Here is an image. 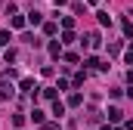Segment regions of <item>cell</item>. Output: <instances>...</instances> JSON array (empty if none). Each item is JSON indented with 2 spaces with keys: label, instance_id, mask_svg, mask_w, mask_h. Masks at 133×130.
Returning <instances> with one entry per match:
<instances>
[{
  "label": "cell",
  "instance_id": "cell-1",
  "mask_svg": "<svg viewBox=\"0 0 133 130\" xmlns=\"http://www.w3.org/2000/svg\"><path fill=\"white\" fill-rule=\"evenodd\" d=\"M84 65H87V68H96V71H108V62H102L99 56H87Z\"/></svg>",
  "mask_w": 133,
  "mask_h": 130
},
{
  "label": "cell",
  "instance_id": "cell-2",
  "mask_svg": "<svg viewBox=\"0 0 133 130\" xmlns=\"http://www.w3.org/2000/svg\"><path fill=\"white\" fill-rule=\"evenodd\" d=\"M99 43H102V37H99L96 31H93V34H87V40H81V47H84V50H96Z\"/></svg>",
  "mask_w": 133,
  "mask_h": 130
},
{
  "label": "cell",
  "instance_id": "cell-3",
  "mask_svg": "<svg viewBox=\"0 0 133 130\" xmlns=\"http://www.w3.org/2000/svg\"><path fill=\"white\" fill-rule=\"evenodd\" d=\"M16 96V87L12 84H6V81H0V102H6V99Z\"/></svg>",
  "mask_w": 133,
  "mask_h": 130
},
{
  "label": "cell",
  "instance_id": "cell-4",
  "mask_svg": "<svg viewBox=\"0 0 133 130\" xmlns=\"http://www.w3.org/2000/svg\"><path fill=\"white\" fill-rule=\"evenodd\" d=\"M19 90H22V93H34V90H37L34 77H22V81H19Z\"/></svg>",
  "mask_w": 133,
  "mask_h": 130
},
{
  "label": "cell",
  "instance_id": "cell-5",
  "mask_svg": "<svg viewBox=\"0 0 133 130\" xmlns=\"http://www.w3.org/2000/svg\"><path fill=\"white\" fill-rule=\"evenodd\" d=\"M50 56L53 59H62L65 53H62V40H50Z\"/></svg>",
  "mask_w": 133,
  "mask_h": 130
},
{
  "label": "cell",
  "instance_id": "cell-6",
  "mask_svg": "<svg viewBox=\"0 0 133 130\" xmlns=\"http://www.w3.org/2000/svg\"><path fill=\"white\" fill-rule=\"evenodd\" d=\"M31 121L43 127V124H46V112H40V108H34V112H31Z\"/></svg>",
  "mask_w": 133,
  "mask_h": 130
},
{
  "label": "cell",
  "instance_id": "cell-7",
  "mask_svg": "<svg viewBox=\"0 0 133 130\" xmlns=\"http://www.w3.org/2000/svg\"><path fill=\"white\" fill-rule=\"evenodd\" d=\"M40 22H43V16H40L37 9H31V12H28V25H40Z\"/></svg>",
  "mask_w": 133,
  "mask_h": 130
},
{
  "label": "cell",
  "instance_id": "cell-8",
  "mask_svg": "<svg viewBox=\"0 0 133 130\" xmlns=\"http://www.w3.org/2000/svg\"><path fill=\"white\" fill-rule=\"evenodd\" d=\"M81 102H84V96H81V93H71V96H68V102H65V105H71V108H77Z\"/></svg>",
  "mask_w": 133,
  "mask_h": 130
},
{
  "label": "cell",
  "instance_id": "cell-9",
  "mask_svg": "<svg viewBox=\"0 0 133 130\" xmlns=\"http://www.w3.org/2000/svg\"><path fill=\"white\" fill-rule=\"evenodd\" d=\"M28 25V16H12V28H25Z\"/></svg>",
  "mask_w": 133,
  "mask_h": 130
},
{
  "label": "cell",
  "instance_id": "cell-10",
  "mask_svg": "<svg viewBox=\"0 0 133 130\" xmlns=\"http://www.w3.org/2000/svg\"><path fill=\"white\" fill-rule=\"evenodd\" d=\"M53 115H56V118H62V115H65V102H59V99H56V102H53Z\"/></svg>",
  "mask_w": 133,
  "mask_h": 130
},
{
  "label": "cell",
  "instance_id": "cell-11",
  "mask_svg": "<svg viewBox=\"0 0 133 130\" xmlns=\"http://www.w3.org/2000/svg\"><path fill=\"white\" fill-rule=\"evenodd\" d=\"M121 118H124V112H121V108H108V121H115V124H118Z\"/></svg>",
  "mask_w": 133,
  "mask_h": 130
},
{
  "label": "cell",
  "instance_id": "cell-12",
  "mask_svg": "<svg viewBox=\"0 0 133 130\" xmlns=\"http://www.w3.org/2000/svg\"><path fill=\"white\" fill-rule=\"evenodd\" d=\"M56 31H59V25H56V22H46V25H43V34H50V37H56Z\"/></svg>",
  "mask_w": 133,
  "mask_h": 130
},
{
  "label": "cell",
  "instance_id": "cell-13",
  "mask_svg": "<svg viewBox=\"0 0 133 130\" xmlns=\"http://www.w3.org/2000/svg\"><path fill=\"white\" fill-rule=\"evenodd\" d=\"M96 16H99V25H111V16H108V12H105V9H99V12H96Z\"/></svg>",
  "mask_w": 133,
  "mask_h": 130
},
{
  "label": "cell",
  "instance_id": "cell-14",
  "mask_svg": "<svg viewBox=\"0 0 133 130\" xmlns=\"http://www.w3.org/2000/svg\"><path fill=\"white\" fill-rule=\"evenodd\" d=\"M121 25H124V34H127V37H133V22H130V19H124Z\"/></svg>",
  "mask_w": 133,
  "mask_h": 130
},
{
  "label": "cell",
  "instance_id": "cell-15",
  "mask_svg": "<svg viewBox=\"0 0 133 130\" xmlns=\"http://www.w3.org/2000/svg\"><path fill=\"white\" fill-rule=\"evenodd\" d=\"M43 99H53V102H56V87H46V90H43Z\"/></svg>",
  "mask_w": 133,
  "mask_h": 130
},
{
  "label": "cell",
  "instance_id": "cell-16",
  "mask_svg": "<svg viewBox=\"0 0 133 130\" xmlns=\"http://www.w3.org/2000/svg\"><path fill=\"white\" fill-rule=\"evenodd\" d=\"M65 62H71V65H77V62H81V56H77V53H65Z\"/></svg>",
  "mask_w": 133,
  "mask_h": 130
},
{
  "label": "cell",
  "instance_id": "cell-17",
  "mask_svg": "<svg viewBox=\"0 0 133 130\" xmlns=\"http://www.w3.org/2000/svg\"><path fill=\"white\" fill-rule=\"evenodd\" d=\"M43 130H62V124H59V121H46V124H43Z\"/></svg>",
  "mask_w": 133,
  "mask_h": 130
},
{
  "label": "cell",
  "instance_id": "cell-18",
  "mask_svg": "<svg viewBox=\"0 0 133 130\" xmlns=\"http://www.w3.org/2000/svg\"><path fill=\"white\" fill-rule=\"evenodd\" d=\"M84 77H87V74L81 71V74H74V81H71V84H74V87H84Z\"/></svg>",
  "mask_w": 133,
  "mask_h": 130
},
{
  "label": "cell",
  "instance_id": "cell-19",
  "mask_svg": "<svg viewBox=\"0 0 133 130\" xmlns=\"http://www.w3.org/2000/svg\"><path fill=\"white\" fill-rule=\"evenodd\" d=\"M12 124L16 127H25V115H12Z\"/></svg>",
  "mask_w": 133,
  "mask_h": 130
},
{
  "label": "cell",
  "instance_id": "cell-20",
  "mask_svg": "<svg viewBox=\"0 0 133 130\" xmlns=\"http://www.w3.org/2000/svg\"><path fill=\"white\" fill-rule=\"evenodd\" d=\"M0 47H9V31H0Z\"/></svg>",
  "mask_w": 133,
  "mask_h": 130
},
{
  "label": "cell",
  "instance_id": "cell-21",
  "mask_svg": "<svg viewBox=\"0 0 133 130\" xmlns=\"http://www.w3.org/2000/svg\"><path fill=\"white\" fill-rule=\"evenodd\" d=\"M71 25H74V19H71V16H65V19H62V28H65V31H71Z\"/></svg>",
  "mask_w": 133,
  "mask_h": 130
},
{
  "label": "cell",
  "instance_id": "cell-22",
  "mask_svg": "<svg viewBox=\"0 0 133 130\" xmlns=\"http://www.w3.org/2000/svg\"><path fill=\"white\" fill-rule=\"evenodd\" d=\"M62 43H74V34H71V31H62Z\"/></svg>",
  "mask_w": 133,
  "mask_h": 130
},
{
  "label": "cell",
  "instance_id": "cell-23",
  "mask_svg": "<svg viewBox=\"0 0 133 130\" xmlns=\"http://www.w3.org/2000/svg\"><path fill=\"white\" fill-rule=\"evenodd\" d=\"M127 62L133 65V40H130V47H127Z\"/></svg>",
  "mask_w": 133,
  "mask_h": 130
},
{
  "label": "cell",
  "instance_id": "cell-24",
  "mask_svg": "<svg viewBox=\"0 0 133 130\" xmlns=\"http://www.w3.org/2000/svg\"><path fill=\"white\" fill-rule=\"evenodd\" d=\"M124 130H133V121H127V124H124Z\"/></svg>",
  "mask_w": 133,
  "mask_h": 130
},
{
  "label": "cell",
  "instance_id": "cell-25",
  "mask_svg": "<svg viewBox=\"0 0 133 130\" xmlns=\"http://www.w3.org/2000/svg\"><path fill=\"white\" fill-rule=\"evenodd\" d=\"M127 81H130V84H133V71H130V74H127Z\"/></svg>",
  "mask_w": 133,
  "mask_h": 130
}]
</instances>
